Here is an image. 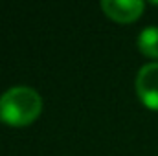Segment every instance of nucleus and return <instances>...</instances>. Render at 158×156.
I'll list each match as a JSON object with an SVG mask.
<instances>
[{"mask_svg": "<svg viewBox=\"0 0 158 156\" xmlns=\"http://www.w3.org/2000/svg\"><path fill=\"white\" fill-rule=\"evenodd\" d=\"M138 48L143 55L158 59V26H149L138 35Z\"/></svg>", "mask_w": 158, "mask_h": 156, "instance_id": "20e7f679", "label": "nucleus"}, {"mask_svg": "<svg viewBox=\"0 0 158 156\" xmlns=\"http://www.w3.org/2000/svg\"><path fill=\"white\" fill-rule=\"evenodd\" d=\"M136 94L147 109L158 110V63H149L138 72Z\"/></svg>", "mask_w": 158, "mask_h": 156, "instance_id": "f03ea898", "label": "nucleus"}, {"mask_svg": "<svg viewBox=\"0 0 158 156\" xmlns=\"http://www.w3.org/2000/svg\"><path fill=\"white\" fill-rule=\"evenodd\" d=\"M42 99L30 86H13L0 96V119L11 127H26L40 116Z\"/></svg>", "mask_w": 158, "mask_h": 156, "instance_id": "f257e3e1", "label": "nucleus"}, {"mask_svg": "<svg viewBox=\"0 0 158 156\" xmlns=\"http://www.w3.org/2000/svg\"><path fill=\"white\" fill-rule=\"evenodd\" d=\"M143 7L145 4L142 0H103L101 2L103 13L109 18L121 24H129L140 18V15L143 13Z\"/></svg>", "mask_w": 158, "mask_h": 156, "instance_id": "7ed1b4c3", "label": "nucleus"}]
</instances>
